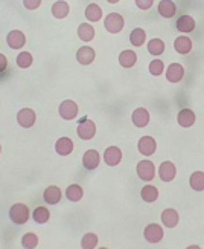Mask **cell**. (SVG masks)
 <instances>
[{"label":"cell","mask_w":204,"mask_h":249,"mask_svg":"<svg viewBox=\"0 0 204 249\" xmlns=\"http://www.w3.org/2000/svg\"><path fill=\"white\" fill-rule=\"evenodd\" d=\"M52 11V16L58 18V20H63V18H66L70 13V5L66 2V0H58V2H55L52 5L50 8Z\"/></svg>","instance_id":"d6986e66"},{"label":"cell","mask_w":204,"mask_h":249,"mask_svg":"<svg viewBox=\"0 0 204 249\" xmlns=\"http://www.w3.org/2000/svg\"><path fill=\"white\" fill-rule=\"evenodd\" d=\"M177 176V167L174 165V162L165 160L158 167V178L163 182H173Z\"/></svg>","instance_id":"7c38bea8"},{"label":"cell","mask_w":204,"mask_h":249,"mask_svg":"<svg viewBox=\"0 0 204 249\" xmlns=\"http://www.w3.org/2000/svg\"><path fill=\"white\" fill-rule=\"evenodd\" d=\"M137 150L139 153L143 156H153L157 150V142L153 136H142L137 142Z\"/></svg>","instance_id":"30bf717a"},{"label":"cell","mask_w":204,"mask_h":249,"mask_svg":"<svg viewBox=\"0 0 204 249\" xmlns=\"http://www.w3.org/2000/svg\"><path fill=\"white\" fill-rule=\"evenodd\" d=\"M162 222H163V225L166 226V228H175V226L178 225V222H180V215H178V213H177V210H174V208H166L163 213H162Z\"/></svg>","instance_id":"ffe728a7"},{"label":"cell","mask_w":204,"mask_h":249,"mask_svg":"<svg viewBox=\"0 0 204 249\" xmlns=\"http://www.w3.org/2000/svg\"><path fill=\"white\" fill-rule=\"evenodd\" d=\"M32 219H34L35 223L43 225V223H47L50 219V211L46 207H37L32 213Z\"/></svg>","instance_id":"4dcf8cb0"},{"label":"cell","mask_w":204,"mask_h":249,"mask_svg":"<svg viewBox=\"0 0 204 249\" xmlns=\"http://www.w3.org/2000/svg\"><path fill=\"white\" fill-rule=\"evenodd\" d=\"M134 2H136V6L142 11H148L154 5V0H134Z\"/></svg>","instance_id":"8d00e7d4"},{"label":"cell","mask_w":204,"mask_h":249,"mask_svg":"<svg viewBox=\"0 0 204 249\" xmlns=\"http://www.w3.org/2000/svg\"><path fill=\"white\" fill-rule=\"evenodd\" d=\"M85 18H87L89 21H93V23H96V21H99L102 18V8L99 5L96 3H90L87 8H85Z\"/></svg>","instance_id":"83f0119b"},{"label":"cell","mask_w":204,"mask_h":249,"mask_svg":"<svg viewBox=\"0 0 204 249\" xmlns=\"http://www.w3.org/2000/svg\"><path fill=\"white\" fill-rule=\"evenodd\" d=\"M148 52L151 53V55L154 57H158L162 55V53L165 52V41L160 40V38H153L148 41Z\"/></svg>","instance_id":"f546056e"},{"label":"cell","mask_w":204,"mask_h":249,"mask_svg":"<svg viewBox=\"0 0 204 249\" xmlns=\"http://www.w3.org/2000/svg\"><path fill=\"white\" fill-rule=\"evenodd\" d=\"M40 5H41V0H23V6L29 11L40 8Z\"/></svg>","instance_id":"74e56055"},{"label":"cell","mask_w":204,"mask_h":249,"mask_svg":"<svg viewBox=\"0 0 204 249\" xmlns=\"http://www.w3.org/2000/svg\"><path fill=\"white\" fill-rule=\"evenodd\" d=\"M75 148L73 141L67 136H63L60 138L57 142H55V151L60 156H69Z\"/></svg>","instance_id":"e0dca14e"},{"label":"cell","mask_w":204,"mask_h":249,"mask_svg":"<svg viewBox=\"0 0 204 249\" xmlns=\"http://www.w3.org/2000/svg\"><path fill=\"white\" fill-rule=\"evenodd\" d=\"M77 34L79 37V40L85 41V43H89L96 36V31H94V26H92L90 23H81L78 26V31H77Z\"/></svg>","instance_id":"cb8c5ba5"},{"label":"cell","mask_w":204,"mask_h":249,"mask_svg":"<svg viewBox=\"0 0 204 249\" xmlns=\"http://www.w3.org/2000/svg\"><path fill=\"white\" fill-rule=\"evenodd\" d=\"M149 120H151V116H149V112L145 109V107H137V109L131 113V121L137 128L146 127L149 124Z\"/></svg>","instance_id":"5bb4252c"},{"label":"cell","mask_w":204,"mask_h":249,"mask_svg":"<svg viewBox=\"0 0 204 249\" xmlns=\"http://www.w3.org/2000/svg\"><path fill=\"white\" fill-rule=\"evenodd\" d=\"M96 58V52L90 46H82L77 51V61L81 66H89Z\"/></svg>","instance_id":"9a60e30c"},{"label":"cell","mask_w":204,"mask_h":249,"mask_svg":"<svg viewBox=\"0 0 204 249\" xmlns=\"http://www.w3.org/2000/svg\"><path fill=\"white\" fill-rule=\"evenodd\" d=\"M6 45L11 49L18 51V49H21L26 45V36L18 29L11 31V32H8V36H6Z\"/></svg>","instance_id":"8fae6325"},{"label":"cell","mask_w":204,"mask_h":249,"mask_svg":"<svg viewBox=\"0 0 204 249\" xmlns=\"http://www.w3.org/2000/svg\"><path fill=\"white\" fill-rule=\"evenodd\" d=\"M195 112L192 110V109H183V110H180L178 115H177V121L178 124L183 127V128H189L195 124Z\"/></svg>","instance_id":"ac0fdd59"},{"label":"cell","mask_w":204,"mask_h":249,"mask_svg":"<svg viewBox=\"0 0 204 249\" xmlns=\"http://www.w3.org/2000/svg\"><path fill=\"white\" fill-rule=\"evenodd\" d=\"M158 14L165 17V18H173L177 14V6L173 0H162L157 6Z\"/></svg>","instance_id":"44dd1931"},{"label":"cell","mask_w":204,"mask_h":249,"mask_svg":"<svg viewBox=\"0 0 204 249\" xmlns=\"http://www.w3.org/2000/svg\"><path fill=\"white\" fill-rule=\"evenodd\" d=\"M183 77H185V68L180 63H171L166 71V80L175 84L183 80Z\"/></svg>","instance_id":"4fadbf2b"},{"label":"cell","mask_w":204,"mask_h":249,"mask_svg":"<svg viewBox=\"0 0 204 249\" xmlns=\"http://www.w3.org/2000/svg\"><path fill=\"white\" fill-rule=\"evenodd\" d=\"M104 162L109 167H116L122 162V150L117 145L107 147L104 151Z\"/></svg>","instance_id":"9c48e42d"},{"label":"cell","mask_w":204,"mask_h":249,"mask_svg":"<svg viewBox=\"0 0 204 249\" xmlns=\"http://www.w3.org/2000/svg\"><path fill=\"white\" fill-rule=\"evenodd\" d=\"M130 41L134 48H141L143 46V43L146 41V32L142 28H134L130 32Z\"/></svg>","instance_id":"4316f807"},{"label":"cell","mask_w":204,"mask_h":249,"mask_svg":"<svg viewBox=\"0 0 204 249\" xmlns=\"http://www.w3.org/2000/svg\"><path fill=\"white\" fill-rule=\"evenodd\" d=\"M163 228L160 225H157V223H149L146 228L143 230V237H145V240L148 242V243H153V245H156V243H160L162 242V239H163Z\"/></svg>","instance_id":"52a82bcc"},{"label":"cell","mask_w":204,"mask_h":249,"mask_svg":"<svg viewBox=\"0 0 204 249\" xmlns=\"http://www.w3.org/2000/svg\"><path fill=\"white\" fill-rule=\"evenodd\" d=\"M189 185L194 191H204V173L195 171L189 178Z\"/></svg>","instance_id":"1f68e13d"},{"label":"cell","mask_w":204,"mask_h":249,"mask_svg":"<svg viewBox=\"0 0 204 249\" xmlns=\"http://www.w3.org/2000/svg\"><path fill=\"white\" fill-rule=\"evenodd\" d=\"M107 2H109V3H111V5H116V3H119L121 0H107Z\"/></svg>","instance_id":"ab89813d"},{"label":"cell","mask_w":204,"mask_h":249,"mask_svg":"<svg viewBox=\"0 0 204 249\" xmlns=\"http://www.w3.org/2000/svg\"><path fill=\"white\" fill-rule=\"evenodd\" d=\"M66 197L69 202H79L84 197V190L78 183H72L66 190Z\"/></svg>","instance_id":"484cf974"},{"label":"cell","mask_w":204,"mask_h":249,"mask_svg":"<svg viewBox=\"0 0 204 249\" xmlns=\"http://www.w3.org/2000/svg\"><path fill=\"white\" fill-rule=\"evenodd\" d=\"M9 220L16 223V225H25L29 217H31V211L25 203H14L13 207L9 208Z\"/></svg>","instance_id":"6da1fadb"},{"label":"cell","mask_w":204,"mask_h":249,"mask_svg":"<svg viewBox=\"0 0 204 249\" xmlns=\"http://www.w3.org/2000/svg\"><path fill=\"white\" fill-rule=\"evenodd\" d=\"M177 29L180 32H185V34H188V32H192V31L195 29V20L192 18L190 16H188V14L181 16L177 20Z\"/></svg>","instance_id":"d4e9b609"},{"label":"cell","mask_w":204,"mask_h":249,"mask_svg":"<svg viewBox=\"0 0 204 249\" xmlns=\"http://www.w3.org/2000/svg\"><path fill=\"white\" fill-rule=\"evenodd\" d=\"M124 26H125V20L119 13L107 14V17L104 20V28L107 32H110V34H119V32L124 29Z\"/></svg>","instance_id":"3957f363"},{"label":"cell","mask_w":204,"mask_h":249,"mask_svg":"<svg viewBox=\"0 0 204 249\" xmlns=\"http://www.w3.org/2000/svg\"><path fill=\"white\" fill-rule=\"evenodd\" d=\"M63 199V193L60 190V187L57 185H50L45 190V193H43V200H45L47 205H57L60 203Z\"/></svg>","instance_id":"2e32d148"},{"label":"cell","mask_w":204,"mask_h":249,"mask_svg":"<svg viewBox=\"0 0 204 249\" xmlns=\"http://www.w3.org/2000/svg\"><path fill=\"white\" fill-rule=\"evenodd\" d=\"M37 121V113L34 109H29V107H23L17 112V124L21 128H31L34 127Z\"/></svg>","instance_id":"5b68a950"},{"label":"cell","mask_w":204,"mask_h":249,"mask_svg":"<svg viewBox=\"0 0 204 249\" xmlns=\"http://www.w3.org/2000/svg\"><path fill=\"white\" fill-rule=\"evenodd\" d=\"M98 246V234L94 232H87L81 240V248L82 249H94Z\"/></svg>","instance_id":"e575fe53"},{"label":"cell","mask_w":204,"mask_h":249,"mask_svg":"<svg viewBox=\"0 0 204 249\" xmlns=\"http://www.w3.org/2000/svg\"><path fill=\"white\" fill-rule=\"evenodd\" d=\"M78 104L75 103L73 100H64L60 107H58V113L60 116L63 118V120H66V121H72L75 120V118L78 116Z\"/></svg>","instance_id":"8992f818"},{"label":"cell","mask_w":204,"mask_h":249,"mask_svg":"<svg viewBox=\"0 0 204 249\" xmlns=\"http://www.w3.org/2000/svg\"><path fill=\"white\" fill-rule=\"evenodd\" d=\"M192 40L186 36H180L178 38H175L174 41V49L180 53V55H186L192 51Z\"/></svg>","instance_id":"603a6c76"},{"label":"cell","mask_w":204,"mask_h":249,"mask_svg":"<svg viewBox=\"0 0 204 249\" xmlns=\"http://www.w3.org/2000/svg\"><path fill=\"white\" fill-rule=\"evenodd\" d=\"M141 197L146 203H153L158 199V190L154 185H145L141 190Z\"/></svg>","instance_id":"f1b7e54d"},{"label":"cell","mask_w":204,"mask_h":249,"mask_svg":"<svg viewBox=\"0 0 204 249\" xmlns=\"http://www.w3.org/2000/svg\"><path fill=\"white\" fill-rule=\"evenodd\" d=\"M8 68V58L3 55V53H0V73H3Z\"/></svg>","instance_id":"f35d334b"},{"label":"cell","mask_w":204,"mask_h":249,"mask_svg":"<svg viewBox=\"0 0 204 249\" xmlns=\"http://www.w3.org/2000/svg\"><path fill=\"white\" fill-rule=\"evenodd\" d=\"M148 69H149V73H151L153 77H158V75H162L163 71H165V63L162 60L156 58V60H153L151 63H149Z\"/></svg>","instance_id":"d590c367"},{"label":"cell","mask_w":204,"mask_h":249,"mask_svg":"<svg viewBox=\"0 0 204 249\" xmlns=\"http://www.w3.org/2000/svg\"><path fill=\"white\" fill-rule=\"evenodd\" d=\"M77 133H78L79 139H82V141H90V139H93L94 135H96V124H94V121L89 120L87 116L81 118V120L78 121Z\"/></svg>","instance_id":"7a4b0ae2"},{"label":"cell","mask_w":204,"mask_h":249,"mask_svg":"<svg viewBox=\"0 0 204 249\" xmlns=\"http://www.w3.org/2000/svg\"><path fill=\"white\" fill-rule=\"evenodd\" d=\"M136 173L139 179H142L143 182H151L156 178V165L153 160H141L136 167Z\"/></svg>","instance_id":"277c9868"},{"label":"cell","mask_w":204,"mask_h":249,"mask_svg":"<svg viewBox=\"0 0 204 249\" xmlns=\"http://www.w3.org/2000/svg\"><path fill=\"white\" fill-rule=\"evenodd\" d=\"M21 246L25 249H35L38 246V235L35 232H26L21 237Z\"/></svg>","instance_id":"836d02e7"},{"label":"cell","mask_w":204,"mask_h":249,"mask_svg":"<svg viewBox=\"0 0 204 249\" xmlns=\"http://www.w3.org/2000/svg\"><path fill=\"white\" fill-rule=\"evenodd\" d=\"M17 66L20 69H29L32 66V63H34V57H32V53L31 52H20L18 55H17Z\"/></svg>","instance_id":"d6a6232c"},{"label":"cell","mask_w":204,"mask_h":249,"mask_svg":"<svg viewBox=\"0 0 204 249\" xmlns=\"http://www.w3.org/2000/svg\"><path fill=\"white\" fill-rule=\"evenodd\" d=\"M0 153H2V145H0Z\"/></svg>","instance_id":"60d3db41"},{"label":"cell","mask_w":204,"mask_h":249,"mask_svg":"<svg viewBox=\"0 0 204 249\" xmlns=\"http://www.w3.org/2000/svg\"><path fill=\"white\" fill-rule=\"evenodd\" d=\"M99 164H101V155H99L98 150L90 148L82 155V167L85 170L93 171L99 167Z\"/></svg>","instance_id":"ba28073f"},{"label":"cell","mask_w":204,"mask_h":249,"mask_svg":"<svg viewBox=\"0 0 204 249\" xmlns=\"http://www.w3.org/2000/svg\"><path fill=\"white\" fill-rule=\"evenodd\" d=\"M137 63V53L131 49H125L119 53V64L124 69H131Z\"/></svg>","instance_id":"7402d4cb"}]
</instances>
